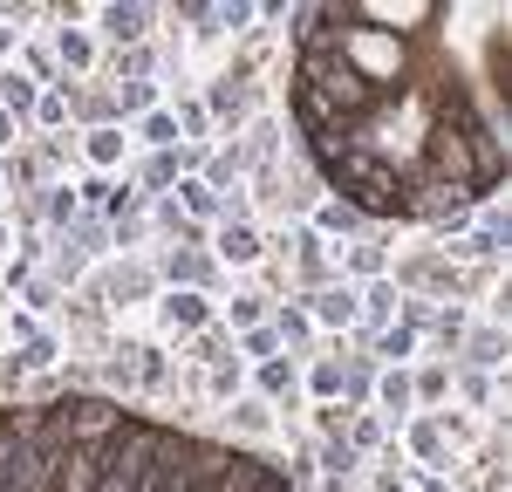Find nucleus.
I'll return each mask as SVG.
<instances>
[{
  "mask_svg": "<svg viewBox=\"0 0 512 492\" xmlns=\"http://www.w3.org/2000/svg\"><path fill=\"white\" fill-rule=\"evenodd\" d=\"M444 7H308L294 35L301 137L362 212L424 219L499 185L506 151L444 48Z\"/></svg>",
  "mask_w": 512,
  "mask_h": 492,
  "instance_id": "1",
  "label": "nucleus"
},
{
  "mask_svg": "<svg viewBox=\"0 0 512 492\" xmlns=\"http://www.w3.org/2000/svg\"><path fill=\"white\" fill-rule=\"evenodd\" d=\"M0 492H287L260 458L103 397L0 410Z\"/></svg>",
  "mask_w": 512,
  "mask_h": 492,
  "instance_id": "2",
  "label": "nucleus"
}]
</instances>
